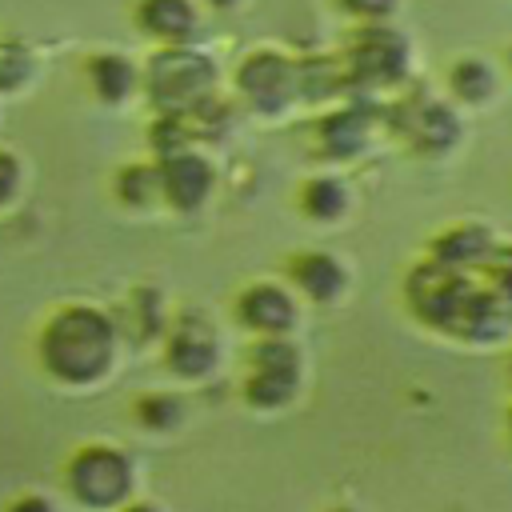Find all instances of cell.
<instances>
[{
    "label": "cell",
    "instance_id": "cell-1",
    "mask_svg": "<svg viewBox=\"0 0 512 512\" xmlns=\"http://www.w3.org/2000/svg\"><path fill=\"white\" fill-rule=\"evenodd\" d=\"M408 308L436 332L464 340V344H496L512 328V316L500 300V292L476 280V272H456L444 264L424 260L408 276Z\"/></svg>",
    "mask_w": 512,
    "mask_h": 512
},
{
    "label": "cell",
    "instance_id": "cell-2",
    "mask_svg": "<svg viewBox=\"0 0 512 512\" xmlns=\"http://www.w3.org/2000/svg\"><path fill=\"white\" fill-rule=\"evenodd\" d=\"M40 368L64 388H92L120 360V324L96 304L56 308L36 336Z\"/></svg>",
    "mask_w": 512,
    "mask_h": 512
},
{
    "label": "cell",
    "instance_id": "cell-3",
    "mask_svg": "<svg viewBox=\"0 0 512 512\" xmlns=\"http://www.w3.org/2000/svg\"><path fill=\"white\" fill-rule=\"evenodd\" d=\"M64 488L84 512H120L136 492V464L116 444H84L64 468Z\"/></svg>",
    "mask_w": 512,
    "mask_h": 512
},
{
    "label": "cell",
    "instance_id": "cell-4",
    "mask_svg": "<svg viewBox=\"0 0 512 512\" xmlns=\"http://www.w3.org/2000/svg\"><path fill=\"white\" fill-rule=\"evenodd\" d=\"M304 384V360L300 348L288 336H260L248 352V376H244V400L256 412H284Z\"/></svg>",
    "mask_w": 512,
    "mask_h": 512
},
{
    "label": "cell",
    "instance_id": "cell-5",
    "mask_svg": "<svg viewBox=\"0 0 512 512\" xmlns=\"http://www.w3.org/2000/svg\"><path fill=\"white\" fill-rule=\"evenodd\" d=\"M148 96L160 112L176 116V112H188L196 104H204L212 96V84H216V68L208 56L184 48V44H172L164 48L160 56H152L148 64Z\"/></svg>",
    "mask_w": 512,
    "mask_h": 512
},
{
    "label": "cell",
    "instance_id": "cell-6",
    "mask_svg": "<svg viewBox=\"0 0 512 512\" xmlns=\"http://www.w3.org/2000/svg\"><path fill=\"white\" fill-rule=\"evenodd\" d=\"M164 368L176 380H188V384H196V380H204L220 368V336L200 312H184L168 324Z\"/></svg>",
    "mask_w": 512,
    "mask_h": 512
},
{
    "label": "cell",
    "instance_id": "cell-7",
    "mask_svg": "<svg viewBox=\"0 0 512 512\" xmlns=\"http://www.w3.org/2000/svg\"><path fill=\"white\" fill-rule=\"evenodd\" d=\"M236 88L256 112H280L296 100V64L280 52H252L236 72Z\"/></svg>",
    "mask_w": 512,
    "mask_h": 512
},
{
    "label": "cell",
    "instance_id": "cell-8",
    "mask_svg": "<svg viewBox=\"0 0 512 512\" xmlns=\"http://www.w3.org/2000/svg\"><path fill=\"white\" fill-rule=\"evenodd\" d=\"M408 64V44L392 28H360L352 48H348V72L360 84H392L404 76Z\"/></svg>",
    "mask_w": 512,
    "mask_h": 512
},
{
    "label": "cell",
    "instance_id": "cell-9",
    "mask_svg": "<svg viewBox=\"0 0 512 512\" xmlns=\"http://www.w3.org/2000/svg\"><path fill=\"white\" fill-rule=\"evenodd\" d=\"M236 316L244 320V328H252L256 336H288L300 320V304L284 284L260 280L248 284L236 300Z\"/></svg>",
    "mask_w": 512,
    "mask_h": 512
},
{
    "label": "cell",
    "instance_id": "cell-10",
    "mask_svg": "<svg viewBox=\"0 0 512 512\" xmlns=\"http://www.w3.org/2000/svg\"><path fill=\"white\" fill-rule=\"evenodd\" d=\"M160 192L176 212H196L212 192V164L192 148L164 152L160 156Z\"/></svg>",
    "mask_w": 512,
    "mask_h": 512
},
{
    "label": "cell",
    "instance_id": "cell-11",
    "mask_svg": "<svg viewBox=\"0 0 512 512\" xmlns=\"http://www.w3.org/2000/svg\"><path fill=\"white\" fill-rule=\"evenodd\" d=\"M496 236L484 228V224H452L448 232H440L432 240V264H444V268H456V272H476V268H488L492 256H496Z\"/></svg>",
    "mask_w": 512,
    "mask_h": 512
},
{
    "label": "cell",
    "instance_id": "cell-12",
    "mask_svg": "<svg viewBox=\"0 0 512 512\" xmlns=\"http://www.w3.org/2000/svg\"><path fill=\"white\" fill-rule=\"evenodd\" d=\"M288 276L316 304H336L344 296V288H348V272L332 252H300V256H292Z\"/></svg>",
    "mask_w": 512,
    "mask_h": 512
},
{
    "label": "cell",
    "instance_id": "cell-13",
    "mask_svg": "<svg viewBox=\"0 0 512 512\" xmlns=\"http://www.w3.org/2000/svg\"><path fill=\"white\" fill-rule=\"evenodd\" d=\"M400 124H404V132H408L424 152H444V148H452L456 136H460L456 112H452L448 104H436V100H416V104H408L404 116H400Z\"/></svg>",
    "mask_w": 512,
    "mask_h": 512
},
{
    "label": "cell",
    "instance_id": "cell-14",
    "mask_svg": "<svg viewBox=\"0 0 512 512\" xmlns=\"http://www.w3.org/2000/svg\"><path fill=\"white\" fill-rule=\"evenodd\" d=\"M136 20L144 32H152L168 44H184L196 36V8L188 0H140Z\"/></svg>",
    "mask_w": 512,
    "mask_h": 512
},
{
    "label": "cell",
    "instance_id": "cell-15",
    "mask_svg": "<svg viewBox=\"0 0 512 512\" xmlns=\"http://www.w3.org/2000/svg\"><path fill=\"white\" fill-rule=\"evenodd\" d=\"M320 140L332 156H356L368 140V116L360 108H340L320 124Z\"/></svg>",
    "mask_w": 512,
    "mask_h": 512
},
{
    "label": "cell",
    "instance_id": "cell-16",
    "mask_svg": "<svg viewBox=\"0 0 512 512\" xmlns=\"http://www.w3.org/2000/svg\"><path fill=\"white\" fill-rule=\"evenodd\" d=\"M88 76H92L96 96L108 100V104H120L136 88V68H132L128 56H92Z\"/></svg>",
    "mask_w": 512,
    "mask_h": 512
},
{
    "label": "cell",
    "instance_id": "cell-17",
    "mask_svg": "<svg viewBox=\"0 0 512 512\" xmlns=\"http://www.w3.org/2000/svg\"><path fill=\"white\" fill-rule=\"evenodd\" d=\"M116 192L132 208H148V204L164 200V192H160V164H128V168H120Z\"/></svg>",
    "mask_w": 512,
    "mask_h": 512
},
{
    "label": "cell",
    "instance_id": "cell-18",
    "mask_svg": "<svg viewBox=\"0 0 512 512\" xmlns=\"http://www.w3.org/2000/svg\"><path fill=\"white\" fill-rule=\"evenodd\" d=\"M304 212L312 220H340L348 212V188L336 176H316L304 184Z\"/></svg>",
    "mask_w": 512,
    "mask_h": 512
},
{
    "label": "cell",
    "instance_id": "cell-19",
    "mask_svg": "<svg viewBox=\"0 0 512 512\" xmlns=\"http://www.w3.org/2000/svg\"><path fill=\"white\" fill-rule=\"evenodd\" d=\"M184 416H188V408H184V400L176 392H148L136 404V420L144 428H152V432H172V428L184 424Z\"/></svg>",
    "mask_w": 512,
    "mask_h": 512
},
{
    "label": "cell",
    "instance_id": "cell-20",
    "mask_svg": "<svg viewBox=\"0 0 512 512\" xmlns=\"http://www.w3.org/2000/svg\"><path fill=\"white\" fill-rule=\"evenodd\" d=\"M448 80H452V92H456L460 100H468V104H484V100L492 96V88H496L492 68H488L484 60H476V56L456 60V68H452Z\"/></svg>",
    "mask_w": 512,
    "mask_h": 512
},
{
    "label": "cell",
    "instance_id": "cell-21",
    "mask_svg": "<svg viewBox=\"0 0 512 512\" xmlns=\"http://www.w3.org/2000/svg\"><path fill=\"white\" fill-rule=\"evenodd\" d=\"M32 76V56L20 44H0V92L20 88Z\"/></svg>",
    "mask_w": 512,
    "mask_h": 512
},
{
    "label": "cell",
    "instance_id": "cell-22",
    "mask_svg": "<svg viewBox=\"0 0 512 512\" xmlns=\"http://www.w3.org/2000/svg\"><path fill=\"white\" fill-rule=\"evenodd\" d=\"M488 268H492V288L500 292V300H504V308L512 316V248H496Z\"/></svg>",
    "mask_w": 512,
    "mask_h": 512
},
{
    "label": "cell",
    "instance_id": "cell-23",
    "mask_svg": "<svg viewBox=\"0 0 512 512\" xmlns=\"http://www.w3.org/2000/svg\"><path fill=\"white\" fill-rule=\"evenodd\" d=\"M16 188H20V164H16V156H12V152H4V148H0V208H4V204H12Z\"/></svg>",
    "mask_w": 512,
    "mask_h": 512
},
{
    "label": "cell",
    "instance_id": "cell-24",
    "mask_svg": "<svg viewBox=\"0 0 512 512\" xmlns=\"http://www.w3.org/2000/svg\"><path fill=\"white\" fill-rule=\"evenodd\" d=\"M348 12H356V16H364V20H380V16H388L392 12V4L396 0H340Z\"/></svg>",
    "mask_w": 512,
    "mask_h": 512
},
{
    "label": "cell",
    "instance_id": "cell-25",
    "mask_svg": "<svg viewBox=\"0 0 512 512\" xmlns=\"http://www.w3.org/2000/svg\"><path fill=\"white\" fill-rule=\"evenodd\" d=\"M4 512H60V508H56L48 496H40V492H24V496H16Z\"/></svg>",
    "mask_w": 512,
    "mask_h": 512
},
{
    "label": "cell",
    "instance_id": "cell-26",
    "mask_svg": "<svg viewBox=\"0 0 512 512\" xmlns=\"http://www.w3.org/2000/svg\"><path fill=\"white\" fill-rule=\"evenodd\" d=\"M120 512H160V508H156L152 500H128V504H124Z\"/></svg>",
    "mask_w": 512,
    "mask_h": 512
},
{
    "label": "cell",
    "instance_id": "cell-27",
    "mask_svg": "<svg viewBox=\"0 0 512 512\" xmlns=\"http://www.w3.org/2000/svg\"><path fill=\"white\" fill-rule=\"evenodd\" d=\"M212 4H216V8H232L236 0H212Z\"/></svg>",
    "mask_w": 512,
    "mask_h": 512
},
{
    "label": "cell",
    "instance_id": "cell-28",
    "mask_svg": "<svg viewBox=\"0 0 512 512\" xmlns=\"http://www.w3.org/2000/svg\"><path fill=\"white\" fill-rule=\"evenodd\" d=\"M508 440H512V412H508Z\"/></svg>",
    "mask_w": 512,
    "mask_h": 512
},
{
    "label": "cell",
    "instance_id": "cell-29",
    "mask_svg": "<svg viewBox=\"0 0 512 512\" xmlns=\"http://www.w3.org/2000/svg\"><path fill=\"white\" fill-rule=\"evenodd\" d=\"M508 384H512V356H508Z\"/></svg>",
    "mask_w": 512,
    "mask_h": 512
}]
</instances>
